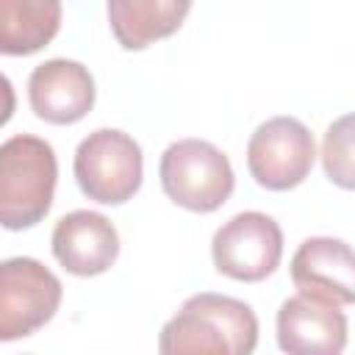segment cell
<instances>
[{
    "mask_svg": "<svg viewBox=\"0 0 355 355\" xmlns=\"http://www.w3.org/2000/svg\"><path fill=\"white\" fill-rule=\"evenodd\" d=\"M255 311L227 294L200 291L158 333V355H252Z\"/></svg>",
    "mask_w": 355,
    "mask_h": 355,
    "instance_id": "6da1fadb",
    "label": "cell"
},
{
    "mask_svg": "<svg viewBox=\"0 0 355 355\" xmlns=\"http://www.w3.org/2000/svg\"><path fill=\"white\" fill-rule=\"evenodd\" d=\"M58 161L50 141L19 133L0 144V227L28 230L39 225L55 194Z\"/></svg>",
    "mask_w": 355,
    "mask_h": 355,
    "instance_id": "7a4b0ae2",
    "label": "cell"
},
{
    "mask_svg": "<svg viewBox=\"0 0 355 355\" xmlns=\"http://www.w3.org/2000/svg\"><path fill=\"white\" fill-rule=\"evenodd\" d=\"M164 194L194 214H211L227 202L236 178L227 155L202 139L172 141L158 164Z\"/></svg>",
    "mask_w": 355,
    "mask_h": 355,
    "instance_id": "3957f363",
    "label": "cell"
},
{
    "mask_svg": "<svg viewBox=\"0 0 355 355\" xmlns=\"http://www.w3.org/2000/svg\"><path fill=\"white\" fill-rule=\"evenodd\" d=\"M72 172L89 200L103 205H122L141 186V147L125 130L100 128L78 144Z\"/></svg>",
    "mask_w": 355,
    "mask_h": 355,
    "instance_id": "277c9868",
    "label": "cell"
},
{
    "mask_svg": "<svg viewBox=\"0 0 355 355\" xmlns=\"http://www.w3.org/2000/svg\"><path fill=\"white\" fill-rule=\"evenodd\" d=\"M61 280L36 258L0 261V341H17L44 327L61 305Z\"/></svg>",
    "mask_w": 355,
    "mask_h": 355,
    "instance_id": "5b68a950",
    "label": "cell"
},
{
    "mask_svg": "<svg viewBox=\"0 0 355 355\" xmlns=\"http://www.w3.org/2000/svg\"><path fill=\"white\" fill-rule=\"evenodd\" d=\"M316 161L313 133L294 116H272L247 141V169L261 189L288 191L300 186Z\"/></svg>",
    "mask_w": 355,
    "mask_h": 355,
    "instance_id": "8992f818",
    "label": "cell"
},
{
    "mask_svg": "<svg viewBox=\"0 0 355 355\" xmlns=\"http://www.w3.org/2000/svg\"><path fill=\"white\" fill-rule=\"evenodd\" d=\"M211 258L216 272L241 283H258L280 266L283 230L261 211H241L214 233Z\"/></svg>",
    "mask_w": 355,
    "mask_h": 355,
    "instance_id": "52a82bcc",
    "label": "cell"
},
{
    "mask_svg": "<svg viewBox=\"0 0 355 355\" xmlns=\"http://www.w3.org/2000/svg\"><path fill=\"white\" fill-rule=\"evenodd\" d=\"M291 280L302 297L336 308L352 305L355 300L352 247L330 236L305 239L291 258Z\"/></svg>",
    "mask_w": 355,
    "mask_h": 355,
    "instance_id": "ba28073f",
    "label": "cell"
},
{
    "mask_svg": "<svg viewBox=\"0 0 355 355\" xmlns=\"http://www.w3.org/2000/svg\"><path fill=\"white\" fill-rule=\"evenodd\" d=\"M94 78L72 58H50L28 78V103L50 125L80 122L94 105Z\"/></svg>",
    "mask_w": 355,
    "mask_h": 355,
    "instance_id": "9c48e42d",
    "label": "cell"
},
{
    "mask_svg": "<svg viewBox=\"0 0 355 355\" xmlns=\"http://www.w3.org/2000/svg\"><path fill=\"white\" fill-rule=\"evenodd\" d=\"M53 255L55 261L78 277H94L114 266L119 255V233L97 211L64 214L53 227Z\"/></svg>",
    "mask_w": 355,
    "mask_h": 355,
    "instance_id": "30bf717a",
    "label": "cell"
},
{
    "mask_svg": "<svg viewBox=\"0 0 355 355\" xmlns=\"http://www.w3.org/2000/svg\"><path fill=\"white\" fill-rule=\"evenodd\" d=\"M277 347L286 355H341L347 316L336 305L294 294L277 311Z\"/></svg>",
    "mask_w": 355,
    "mask_h": 355,
    "instance_id": "8fae6325",
    "label": "cell"
},
{
    "mask_svg": "<svg viewBox=\"0 0 355 355\" xmlns=\"http://www.w3.org/2000/svg\"><path fill=\"white\" fill-rule=\"evenodd\" d=\"M111 31L125 50H144L155 39L172 36L191 3L186 0H111L105 6Z\"/></svg>",
    "mask_w": 355,
    "mask_h": 355,
    "instance_id": "7c38bea8",
    "label": "cell"
},
{
    "mask_svg": "<svg viewBox=\"0 0 355 355\" xmlns=\"http://www.w3.org/2000/svg\"><path fill=\"white\" fill-rule=\"evenodd\" d=\"M61 28L58 0H0V55H31Z\"/></svg>",
    "mask_w": 355,
    "mask_h": 355,
    "instance_id": "4fadbf2b",
    "label": "cell"
},
{
    "mask_svg": "<svg viewBox=\"0 0 355 355\" xmlns=\"http://www.w3.org/2000/svg\"><path fill=\"white\" fill-rule=\"evenodd\" d=\"M322 164L327 178L336 186L352 189V116L349 114H344L327 128L324 144H322Z\"/></svg>",
    "mask_w": 355,
    "mask_h": 355,
    "instance_id": "5bb4252c",
    "label": "cell"
},
{
    "mask_svg": "<svg viewBox=\"0 0 355 355\" xmlns=\"http://www.w3.org/2000/svg\"><path fill=\"white\" fill-rule=\"evenodd\" d=\"M14 108H17V94H14V86L11 80L0 72V128L14 116Z\"/></svg>",
    "mask_w": 355,
    "mask_h": 355,
    "instance_id": "9a60e30c",
    "label": "cell"
}]
</instances>
